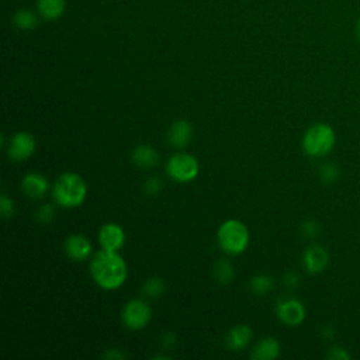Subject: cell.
<instances>
[{
  "label": "cell",
  "mask_w": 360,
  "mask_h": 360,
  "mask_svg": "<svg viewBox=\"0 0 360 360\" xmlns=\"http://www.w3.org/2000/svg\"><path fill=\"white\" fill-rule=\"evenodd\" d=\"M166 290V284H165V280L162 277H158V276H153V277H149L143 285H142V292L143 295L149 297V298H158L160 297Z\"/></svg>",
  "instance_id": "obj_20"
},
{
  "label": "cell",
  "mask_w": 360,
  "mask_h": 360,
  "mask_svg": "<svg viewBox=\"0 0 360 360\" xmlns=\"http://www.w3.org/2000/svg\"><path fill=\"white\" fill-rule=\"evenodd\" d=\"M319 176L325 183H333L339 177V169L333 163H325L319 170Z\"/></svg>",
  "instance_id": "obj_24"
},
{
  "label": "cell",
  "mask_w": 360,
  "mask_h": 360,
  "mask_svg": "<svg viewBox=\"0 0 360 360\" xmlns=\"http://www.w3.org/2000/svg\"><path fill=\"white\" fill-rule=\"evenodd\" d=\"M326 357L330 359V360H349L350 354L347 353L346 349H343L340 346H333V347L329 349Z\"/></svg>",
  "instance_id": "obj_27"
},
{
  "label": "cell",
  "mask_w": 360,
  "mask_h": 360,
  "mask_svg": "<svg viewBox=\"0 0 360 360\" xmlns=\"http://www.w3.org/2000/svg\"><path fill=\"white\" fill-rule=\"evenodd\" d=\"M103 357L107 359V360H122L125 359V353L118 349V347H112V349H108L105 353H103Z\"/></svg>",
  "instance_id": "obj_28"
},
{
  "label": "cell",
  "mask_w": 360,
  "mask_h": 360,
  "mask_svg": "<svg viewBox=\"0 0 360 360\" xmlns=\"http://www.w3.org/2000/svg\"><path fill=\"white\" fill-rule=\"evenodd\" d=\"M233 266L226 259H219L214 266V277L219 284H228L233 278Z\"/></svg>",
  "instance_id": "obj_18"
},
{
  "label": "cell",
  "mask_w": 360,
  "mask_h": 360,
  "mask_svg": "<svg viewBox=\"0 0 360 360\" xmlns=\"http://www.w3.org/2000/svg\"><path fill=\"white\" fill-rule=\"evenodd\" d=\"M217 238L221 249L228 255H239L249 245V231L239 219H228L222 222Z\"/></svg>",
  "instance_id": "obj_4"
},
{
  "label": "cell",
  "mask_w": 360,
  "mask_h": 360,
  "mask_svg": "<svg viewBox=\"0 0 360 360\" xmlns=\"http://www.w3.org/2000/svg\"><path fill=\"white\" fill-rule=\"evenodd\" d=\"M131 159L136 166L143 167V169H150V167H155L158 165L159 153L153 146L146 145V143H141V145H138L132 149Z\"/></svg>",
  "instance_id": "obj_14"
},
{
  "label": "cell",
  "mask_w": 360,
  "mask_h": 360,
  "mask_svg": "<svg viewBox=\"0 0 360 360\" xmlns=\"http://www.w3.org/2000/svg\"><path fill=\"white\" fill-rule=\"evenodd\" d=\"M150 316H152L150 307L146 304V301L139 298L129 300L124 305L121 312V321L124 326L131 330L143 329L149 323Z\"/></svg>",
  "instance_id": "obj_6"
},
{
  "label": "cell",
  "mask_w": 360,
  "mask_h": 360,
  "mask_svg": "<svg viewBox=\"0 0 360 360\" xmlns=\"http://www.w3.org/2000/svg\"><path fill=\"white\" fill-rule=\"evenodd\" d=\"M66 8V0H37V10L45 20H58Z\"/></svg>",
  "instance_id": "obj_17"
},
{
  "label": "cell",
  "mask_w": 360,
  "mask_h": 360,
  "mask_svg": "<svg viewBox=\"0 0 360 360\" xmlns=\"http://www.w3.org/2000/svg\"><path fill=\"white\" fill-rule=\"evenodd\" d=\"M193 138V125L190 121L180 118L176 120L167 131V141L177 149L186 148Z\"/></svg>",
  "instance_id": "obj_12"
},
{
  "label": "cell",
  "mask_w": 360,
  "mask_h": 360,
  "mask_svg": "<svg viewBox=\"0 0 360 360\" xmlns=\"http://www.w3.org/2000/svg\"><path fill=\"white\" fill-rule=\"evenodd\" d=\"M21 188L25 195H28L32 200L42 198L49 188L48 180L41 173H28L22 177Z\"/></svg>",
  "instance_id": "obj_13"
},
{
  "label": "cell",
  "mask_w": 360,
  "mask_h": 360,
  "mask_svg": "<svg viewBox=\"0 0 360 360\" xmlns=\"http://www.w3.org/2000/svg\"><path fill=\"white\" fill-rule=\"evenodd\" d=\"M280 342L276 338L267 336L262 339L252 350L250 359L253 360H273L280 354Z\"/></svg>",
  "instance_id": "obj_16"
},
{
  "label": "cell",
  "mask_w": 360,
  "mask_h": 360,
  "mask_svg": "<svg viewBox=\"0 0 360 360\" xmlns=\"http://www.w3.org/2000/svg\"><path fill=\"white\" fill-rule=\"evenodd\" d=\"M35 218L41 224H49L55 218V205L52 202L42 204L38 208V211L35 214Z\"/></svg>",
  "instance_id": "obj_22"
},
{
  "label": "cell",
  "mask_w": 360,
  "mask_h": 360,
  "mask_svg": "<svg viewBox=\"0 0 360 360\" xmlns=\"http://www.w3.org/2000/svg\"><path fill=\"white\" fill-rule=\"evenodd\" d=\"M87 195V186L77 173L68 172L60 174L52 187L53 201L63 208L79 207Z\"/></svg>",
  "instance_id": "obj_2"
},
{
  "label": "cell",
  "mask_w": 360,
  "mask_h": 360,
  "mask_svg": "<svg viewBox=\"0 0 360 360\" xmlns=\"http://www.w3.org/2000/svg\"><path fill=\"white\" fill-rule=\"evenodd\" d=\"M35 148L37 142L34 135L25 131H20L10 138V142L7 145V155L11 160L22 162L31 158V155L35 152Z\"/></svg>",
  "instance_id": "obj_7"
},
{
  "label": "cell",
  "mask_w": 360,
  "mask_h": 360,
  "mask_svg": "<svg viewBox=\"0 0 360 360\" xmlns=\"http://www.w3.org/2000/svg\"><path fill=\"white\" fill-rule=\"evenodd\" d=\"M302 263L308 273L316 274L325 270L329 263V255L321 245H312L305 249L302 255Z\"/></svg>",
  "instance_id": "obj_11"
},
{
  "label": "cell",
  "mask_w": 360,
  "mask_h": 360,
  "mask_svg": "<svg viewBox=\"0 0 360 360\" xmlns=\"http://www.w3.org/2000/svg\"><path fill=\"white\" fill-rule=\"evenodd\" d=\"M276 314H277V318L283 323H285L288 326H297L305 319L307 311H305L304 304L300 300L285 298V300L278 301Z\"/></svg>",
  "instance_id": "obj_8"
},
{
  "label": "cell",
  "mask_w": 360,
  "mask_h": 360,
  "mask_svg": "<svg viewBox=\"0 0 360 360\" xmlns=\"http://www.w3.org/2000/svg\"><path fill=\"white\" fill-rule=\"evenodd\" d=\"M166 172L172 180L177 183H188L198 176L200 165L193 155L177 152L169 158L166 163Z\"/></svg>",
  "instance_id": "obj_5"
},
{
  "label": "cell",
  "mask_w": 360,
  "mask_h": 360,
  "mask_svg": "<svg viewBox=\"0 0 360 360\" xmlns=\"http://www.w3.org/2000/svg\"><path fill=\"white\" fill-rule=\"evenodd\" d=\"M162 188H163V181L158 176H150L143 183V191L148 195H158L162 191Z\"/></svg>",
  "instance_id": "obj_23"
},
{
  "label": "cell",
  "mask_w": 360,
  "mask_h": 360,
  "mask_svg": "<svg viewBox=\"0 0 360 360\" xmlns=\"http://www.w3.org/2000/svg\"><path fill=\"white\" fill-rule=\"evenodd\" d=\"M13 21L20 30H32L38 25L37 15L30 10H18L13 15Z\"/></svg>",
  "instance_id": "obj_21"
},
{
  "label": "cell",
  "mask_w": 360,
  "mask_h": 360,
  "mask_svg": "<svg viewBox=\"0 0 360 360\" xmlns=\"http://www.w3.org/2000/svg\"><path fill=\"white\" fill-rule=\"evenodd\" d=\"M176 345V335L173 332H165L162 336V346L165 349H172Z\"/></svg>",
  "instance_id": "obj_30"
},
{
  "label": "cell",
  "mask_w": 360,
  "mask_h": 360,
  "mask_svg": "<svg viewBox=\"0 0 360 360\" xmlns=\"http://www.w3.org/2000/svg\"><path fill=\"white\" fill-rule=\"evenodd\" d=\"M0 210H1V215L3 218H11L15 212V205H14V201L7 197L6 194H3L0 197Z\"/></svg>",
  "instance_id": "obj_25"
},
{
  "label": "cell",
  "mask_w": 360,
  "mask_h": 360,
  "mask_svg": "<svg viewBox=\"0 0 360 360\" xmlns=\"http://www.w3.org/2000/svg\"><path fill=\"white\" fill-rule=\"evenodd\" d=\"M98 242L104 250L118 252L125 243V232L118 224L107 222L98 231Z\"/></svg>",
  "instance_id": "obj_10"
},
{
  "label": "cell",
  "mask_w": 360,
  "mask_h": 360,
  "mask_svg": "<svg viewBox=\"0 0 360 360\" xmlns=\"http://www.w3.org/2000/svg\"><path fill=\"white\" fill-rule=\"evenodd\" d=\"M356 34H357V38L360 39V18L356 22Z\"/></svg>",
  "instance_id": "obj_31"
},
{
  "label": "cell",
  "mask_w": 360,
  "mask_h": 360,
  "mask_svg": "<svg viewBox=\"0 0 360 360\" xmlns=\"http://www.w3.org/2000/svg\"><path fill=\"white\" fill-rule=\"evenodd\" d=\"M283 281H284V284H285L288 288H295V287L298 285V283H300V277H298V274L294 273V271H287V273L284 274V277H283Z\"/></svg>",
  "instance_id": "obj_29"
},
{
  "label": "cell",
  "mask_w": 360,
  "mask_h": 360,
  "mask_svg": "<svg viewBox=\"0 0 360 360\" xmlns=\"http://www.w3.org/2000/svg\"><path fill=\"white\" fill-rule=\"evenodd\" d=\"M90 274L94 283L104 290L120 288L128 274L127 263L118 252L98 250L90 262Z\"/></svg>",
  "instance_id": "obj_1"
},
{
  "label": "cell",
  "mask_w": 360,
  "mask_h": 360,
  "mask_svg": "<svg viewBox=\"0 0 360 360\" xmlns=\"http://www.w3.org/2000/svg\"><path fill=\"white\" fill-rule=\"evenodd\" d=\"M336 135L330 125L316 122L311 125L302 136V149L308 156L321 158L328 155L335 146Z\"/></svg>",
  "instance_id": "obj_3"
},
{
  "label": "cell",
  "mask_w": 360,
  "mask_h": 360,
  "mask_svg": "<svg viewBox=\"0 0 360 360\" xmlns=\"http://www.w3.org/2000/svg\"><path fill=\"white\" fill-rule=\"evenodd\" d=\"M65 253L69 259L75 262H83L89 259L93 252V245L90 239L82 233H73L66 238L63 243Z\"/></svg>",
  "instance_id": "obj_9"
},
{
  "label": "cell",
  "mask_w": 360,
  "mask_h": 360,
  "mask_svg": "<svg viewBox=\"0 0 360 360\" xmlns=\"http://www.w3.org/2000/svg\"><path fill=\"white\" fill-rule=\"evenodd\" d=\"M301 231L307 238H315L319 232V225L316 221L314 219H307L302 222L301 225Z\"/></svg>",
  "instance_id": "obj_26"
},
{
  "label": "cell",
  "mask_w": 360,
  "mask_h": 360,
  "mask_svg": "<svg viewBox=\"0 0 360 360\" xmlns=\"http://www.w3.org/2000/svg\"><path fill=\"white\" fill-rule=\"evenodd\" d=\"M249 285H250V290L255 294L264 295V294H267L273 288L274 280H273V277H270L267 274H256V276H253L250 278Z\"/></svg>",
  "instance_id": "obj_19"
},
{
  "label": "cell",
  "mask_w": 360,
  "mask_h": 360,
  "mask_svg": "<svg viewBox=\"0 0 360 360\" xmlns=\"http://www.w3.org/2000/svg\"><path fill=\"white\" fill-rule=\"evenodd\" d=\"M252 335L253 332L248 325H236L229 329L225 338V345L229 350H242L250 342Z\"/></svg>",
  "instance_id": "obj_15"
}]
</instances>
